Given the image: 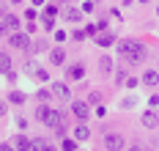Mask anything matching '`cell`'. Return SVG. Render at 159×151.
<instances>
[{"label": "cell", "instance_id": "obj_13", "mask_svg": "<svg viewBox=\"0 0 159 151\" xmlns=\"http://www.w3.org/2000/svg\"><path fill=\"white\" fill-rule=\"evenodd\" d=\"M49 61H52L55 66H61V63H63V61H66V52L61 50V47H55V50L49 52Z\"/></svg>", "mask_w": 159, "mask_h": 151}, {"label": "cell", "instance_id": "obj_3", "mask_svg": "<svg viewBox=\"0 0 159 151\" xmlns=\"http://www.w3.org/2000/svg\"><path fill=\"white\" fill-rule=\"evenodd\" d=\"M19 30V22H16V17L14 14H6V17L0 19V36H11V33H16Z\"/></svg>", "mask_w": 159, "mask_h": 151}, {"label": "cell", "instance_id": "obj_8", "mask_svg": "<svg viewBox=\"0 0 159 151\" xmlns=\"http://www.w3.org/2000/svg\"><path fill=\"white\" fill-rule=\"evenodd\" d=\"M71 113H74L80 121H88V104H85V102H71Z\"/></svg>", "mask_w": 159, "mask_h": 151}, {"label": "cell", "instance_id": "obj_7", "mask_svg": "<svg viewBox=\"0 0 159 151\" xmlns=\"http://www.w3.org/2000/svg\"><path fill=\"white\" fill-rule=\"evenodd\" d=\"M49 94L58 96V99H69V85L66 83H52L49 85Z\"/></svg>", "mask_w": 159, "mask_h": 151}, {"label": "cell", "instance_id": "obj_20", "mask_svg": "<svg viewBox=\"0 0 159 151\" xmlns=\"http://www.w3.org/2000/svg\"><path fill=\"white\" fill-rule=\"evenodd\" d=\"M8 99L14 102V104H22V102H25V94H19V91H14V94H11Z\"/></svg>", "mask_w": 159, "mask_h": 151}, {"label": "cell", "instance_id": "obj_1", "mask_svg": "<svg viewBox=\"0 0 159 151\" xmlns=\"http://www.w3.org/2000/svg\"><path fill=\"white\" fill-rule=\"evenodd\" d=\"M118 55H124L129 61H143V44L137 41V39H121L118 41Z\"/></svg>", "mask_w": 159, "mask_h": 151}, {"label": "cell", "instance_id": "obj_22", "mask_svg": "<svg viewBox=\"0 0 159 151\" xmlns=\"http://www.w3.org/2000/svg\"><path fill=\"white\" fill-rule=\"evenodd\" d=\"M0 116H6V102H0Z\"/></svg>", "mask_w": 159, "mask_h": 151}, {"label": "cell", "instance_id": "obj_6", "mask_svg": "<svg viewBox=\"0 0 159 151\" xmlns=\"http://www.w3.org/2000/svg\"><path fill=\"white\" fill-rule=\"evenodd\" d=\"M104 146L110 151H121L124 149V137H121V135H107V137H104Z\"/></svg>", "mask_w": 159, "mask_h": 151}, {"label": "cell", "instance_id": "obj_18", "mask_svg": "<svg viewBox=\"0 0 159 151\" xmlns=\"http://www.w3.org/2000/svg\"><path fill=\"white\" fill-rule=\"evenodd\" d=\"M0 71H11V58L0 52Z\"/></svg>", "mask_w": 159, "mask_h": 151}, {"label": "cell", "instance_id": "obj_17", "mask_svg": "<svg viewBox=\"0 0 159 151\" xmlns=\"http://www.w3.org/2000/svg\"><path fill=\"white\" fill-rule=\"evenodd\" d=\"M63 17L69 19V22H80V19H82V11H80V8H66Z\"/></svg>", "mask_w": 159, "mask_h": 151}, {"label": "cell", "instance_id": "obj_15", "mask_svg": "<svg viewBox=\"0 0 159 151\" xmlns=\"http://www.w3.org/2000/svg\"><path fill=\"white\" fill-rule=\"evenodd\" d=\"M143 83L151 85V88H154V85H159V71H154V69H151V71H145V74H143Z\"/></svg>", "mask_w": 159, "mask_h": 151}, {"label": "cell", "instance_id": "obj_9", "mask_svg": "<svg viewBox=\"0 0 159 151\" xmlns=\"http://www.w3.org/2000/svg\"><path fill=\"white\" fill-rule=\"evenodd\" d=\"M143 126H145V129H157V126H159V116L154 113V110L143 113Z\"/></svg>", "mask_w": 159, "mask_h": 151}, {"label": "cell", "instance_id": "obj_12", "mask_svg": "<svg viewBox=\"0 0 159 151\" xmlns=\"http://www.w3.org/2000/svg\"><path fill=\"white\" fill-rule=\"evenodd\" d=\"M71 137H74V140H88V137H91V129H88L85 124H80L77 129L71 132Z\"/></svg>", "mask_w": 159, "mask_h": 151}, {"label": "cell", "instance_id": "obj_11", "mask_svg": "<svg viewBox=\"0 0 159 151\" xmlns=\"http://www.w3.org/2000/svg\"><path fill=\"white\" fill-rule=\"evenodd\" d=\"M99 71H102L104 77H110V71H112V61H110V55H102V61H99Z\"/></svg>", "mask_w": 159, "mask_h": 151}, {"label": "cell", "instance_id": "obj_4", "mask_svg": "<svg viewBox=\"0 0 159 151\" xmlns=\"http://www.w3.org/2000/svg\"><path fill=\"white\" fill-rule=\"evenodd\" d=\"M25 71H28V74H36V80H41V83H44V80H49V74L39 66L36 61H28V63H25Z\"/></svg>", "mask_w": 159, "mask_h": 151}, {"label": "cell", "instance_id": "obj_24", "mask_svg": "<svg viewBox=\"0 0 159 151\" xmlns=\"http://www.w3.org/2000/svg\"><path fill=\"white\" fill-rule=\"evenodd\" d=\"M33 3H36V6H41V3H44V0H33Z\"/></svg>", "mask_w": 159, "mask_h": 151}, {"label": "cell", "instance_id": "obj_5", "mask_svg": "<svg viewBox=\"0 0 159 151\" xmlns=\"http://www.w3.org/2000/svg\"><path fill=\"white\" fill-rule=\"evenodd\" d=\"M8 41H11V47H19V50H28V44H30L28 33H19V30L8 36Z\"/></svg>", "mask_w": 159, "mask_h": 151}, {"label": "cell", "instance_id": "obj_19", "mask_svg": "<svg viewBox=\"0 0 159 151\" xmlns=\"http://www.w3.org/2000/svg\"><path fill=\"white\" fill-rule=\"evenodd\" d=\"M63 151H77V140H74V137L63 140Z\"/></svg>", "mask_w": 159, "mask_h": 151}, {"label": "cell", "instance_id": "obj_23", "mask_svg": "<svg viewBox=\"0 0 159 151\" xmlns=\"http://www.w3.org/2000/svg\"><path fill=\"white\" fill-rule=\"evenodd\" d=\"M41 151H58V149H55V146H44Z\"/></svg>", "mask_w": 159, "mask_h": 151}, {"label": "cell", "instance_id": "obj_14", "mask_svg": "<svg viewBox=\"0 0 159 151\" xmlns=\"http://www.w3.org/2000/svg\"><path fill=\"white\" fill-rule=\"evenodd\" d=\"M14 149L16 151H30V140L22 137V135H16V137H14Z\"/></svg>", "mask_w": 159, "mask_h": 151}, {"label": "cell", "instance_id": "obj_26", "mask_svg": "<svg viewBox=\"0 0 159 151\" xmlns=\"http://www.w3.org/2000/svg\"><path fill=\"white\" fill-rule=\"evenodd\" d=\"M132 151H140V149H132Z\"/></svg>", "mask_w": 159, "mask_h": 151}, {"label": "cell", "instance_id": "obj_10", "mask_svg": "<svg viewBox=\"0 0 159 151\" xmlns=\"http://www.w3.org/2000/svg\"><path fill=\"white\" fill-rule=\"evenodd\" d=\"M66 77H69V80H82V77H85V66H82V63H74V66H69Z\"/></svg>", "mask_w": 159, "mask_h": 151}, {"label": "cell", "instance_id": "obj_21", "mask_svg": "<svg viewBox=\"0 0 159 151\" xmlns=\"http://www.w3.org/2000/svg\"><path fill=\"white\" fill-rule=\"evenodd\" d=\"M0 151H16V149H11L8 143H3V146H0Z\"/></svg>", "mask_w": 159, "mask_h": 151}, {"label": "cell", "instance_id": "obj_25", "mask_svg": "<svg viewBox=\"0 0 159 151\" xmlns=\"http://www.w3.org/2000/svg\"><path fill=\"white\" fill-rule=\"evenodd\" d=\"M14 3H22V0H14Z\"/></svg>", "mask_w": 159, "mask_h": 151}, {"label": "cell", "instance_id": "obj_2", "mask_svg": "<svg viewBox=\"0 0 159 151\" xmlns=\"http://www.w3.org/2000/svg\"><path fill=\"white\" fill-rule=\"evenodd\" d=\"M36 118H39L44 126H52V129L61 132V113H58V110H49L47 104H41V107L36 110Z\"/></svg>", "mask_w": 159, "mask_h": 151}, {"label": "cell", "instance_id": "obj_16", "mask_svg": "<svg viewBox=\"0 0 159 151\" xmlns=\"http://www.w3.org/2000/svg\"><path fill=\"white\" fill-rule=\"evenodd\" d=\"M96 44H99V47H110V44H115V36L112 33H102V36H96Z\"/></svg>", "mask_w": 159, "mask_h": 151}]
</instances>
